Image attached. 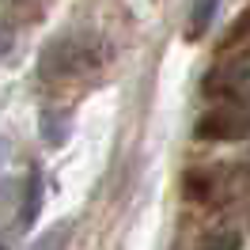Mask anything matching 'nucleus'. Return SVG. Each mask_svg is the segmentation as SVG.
<instances>
[{"label": "nucleus", "instance_id": "obj_1", "mask_svg": "<svg viewBox=\"0 0 250 250\" xmlns=\"http://www.w3.org/2000/svg\"><path fill=\"white\" fill-rule=\"evenodd\" d=\"M99 61L95 42L80 38V34H57L46 49H42V80H68L76 76L83 64Z\"/></svg>", "mask_w": 250, "mask_h": 250}, {"label": "nucleus", "instance_id": "obj_2", "mask_svg": "<svg viewBox=\"0 0 250 250\" xmlns=\"http://www.w3.org/2000/svg\"><path fill=\"white\" fill-rule=\"evenodd\" d=\"M201 141H243L250 137V106H239V103H224V106H212L197 118V129H193Z\"/></svg>", "mask_w": 250, "mask_h": 250}, {"label": "nucleus", "instance_id": "obj_3", "mask_svg": "<svg viewBox=\"0 0 250 250\" xmlns=\"http://www.w3.org/2000/svg\"><path fill=\"white\" fill-rule=\"evenodd\" d=\"M68 122H72V114L68 110H46L42 114V141L46 144H64L68 141Z\"/></svg>", "mask_w": 250, "mask_h": 250}, {"label": "nucleus", "instance_id": "obj_4", "mask_svg": "<svg viewBox=\"0 0 250 250\" xmlns=\"http://www.w3.org/2000/svg\"><path fill=\"white\" fill-rule=\"evenodd\" d=\"M38 208H42V174L31 171V174H27V189H23V212H19V224L31 228L34 216H38Z\"/></svg>", "mask_w": 250, "mask_h": 250}, {"label": "nucleus", "instance_id": "obj_5", "mask_svg": "<svg viewBox=\"0 0 250 250\" xmlns=\"http://www.w3.org/2000/svg\"><path fill=\"white\" fill-rule=\"evenodd\" d=\"M220 0H193V8H189V23H186V38H201L208 31V23L216 16Z\"/></svg>", "mask_w": 250, "mask_h": 250}, {"label": "nucleus", "instance_id": "obj_6", "mask_svg": "<svg viewBox=\"0 0 250 250\" xmlns=\"http://www.w3.org/2000/svg\"><path fill=\"white\" fill-rule=\"evenodd\" d=\"M197 250H239V235L235 231H216V235H208Z\"/></svg>", "mask_w": 250, "mask_h": 250}, {"label": "nucleus", "instance_id": "obj_7", "mask_svg": "<svg viewBox=\"0 0 250 250\" xmlns=\"http://www.w3.org/2000/svg\"><path fill=\"white\" fill-rule=\"evenodd\" d=\"M247 38H250V12L228 31V42H224V46H239V42H247Z\"/></svg>", "mask_w": 250, "mask_h": 250}, {"label": "nucleus", "instance_id": "obj_8", "mask_svg": "<svg viewBox=\"0 0 250 250\" xmlns=\"http://www.w3.org/2000/svg\"><path fill=\"white\" fill-rule=\"evenodd\" d=\"M12 46H16V27L0 19V61H4L8 53H12Z\"/></svg>", "mask_w": 250, "mask_h": 250}, {"label": "nucleus", "instance_id": "obj_9", "mask_svg": "<svg viewBox=\"0 0 250 250\" xmlns=\"http://www.w3.org/2000/svg\"><path fill=\"white\" fill-rule=\"evenodd\" d=\"M8 4H16V8H23V4H38V0H8Z\"/></svg>", "mask_w": 250, "mask_h": 250}, {"label": "nucleus", "instance_id": "obj_10", "mask_svg": "<svg viewBox=\"0 0 250 250\" xmlns=\"http://www.w3.org/2000/svg\"><path fill=\"white\" fill-rule=\"evenodd\" d=\"M0 250H4V247H0Z\"/></svg>", "mask_w": 250, "mask_h": 250}]
</instances>
